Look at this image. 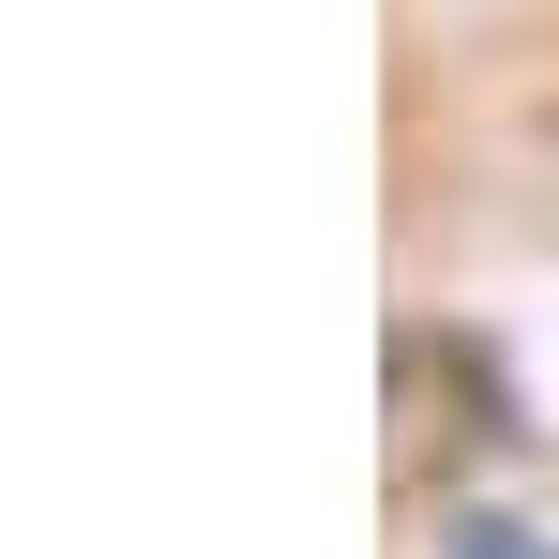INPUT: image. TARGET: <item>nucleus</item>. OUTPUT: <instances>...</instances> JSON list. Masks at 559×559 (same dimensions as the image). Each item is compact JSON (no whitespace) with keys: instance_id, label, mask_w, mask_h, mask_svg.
<instances>
[{"instance_id":"obj_1","label":"nucleus","mask_w":559,"mask_h":559,"mask_svg":"<svg viewBox=\"0 0 559 559\" xmlns=\"http://www.w3.org/2000/svg\"><path fill=\"white\" fill-rule=\"evenodd\" d=\"M439 559H559V545L530 530V514H454V530H439Z\"/></svg>"}]
</instances>
